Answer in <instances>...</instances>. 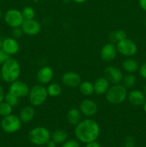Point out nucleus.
Wrapping results in <instances>:
<instances>
[{
	"instance_id": "f257e3e1",
	"label": "nucleus",
	"mask_w": 146,
	"mask_h": 147,
	"mask_svg": "<svg viewBox=\"0 0 146 147\" xmlns=\"http://www.w3.org/2000/svg\"><path fill=\"white\" fill-rule=\"evenodd\" d=\"M100 134V129L97 122L90 119L81 121L74 129L76 138L80 142L85 144L97 140Z\"/></svg>"
},
{
	"instance_id": "f03ea898",
	"label": "nucleus",
	"mask_w": 146,
	"mask_h": 147,
	"mask_svg": "<svg viewBox=\"0 0 146 147\" xmlns=\"http://www.w3.org/2000/svg\"><path fill=\"white\" fill-rule=\"evenodd\" d=\"M1 72L2 80L7 83H11L19 78L21 67L17 60L10 57L1 65Z\"/></svg>"
},
{
	"instance_id": "7ed1b4c3",
	"label": "nucleus",
	"mask_w": 146,
	"mask_h": 147,
	"mask_svg": "<svg viewBox=\"0 0 146 147\" xmlns=\"http://www.w3.org/2000/svg\"><path fill=\"white\" fill-rule=\"evenodd\" d=\"M127 96V88L123 84H115L109 88L105 98L107 101L110 104H120L125 101Z\"/></svg>"
},
{
	"instance_id": "20e7f679",
	"label": "nucleus",
	"mask_w": 146,
	"mask_h": 147,
	"mask_svg": "<svg viewBox=\"0 0 146 147\" xmlns=\"http://www.w3.org/2000/svg\"><path fill=\"white\" fill-rule=\"evenodd\" d=\"M29 142L37 146L46 145L49 140L51 139L50 132L44 126H37L29 131L28 135Z\"/></svg>"
},
{
	"instance_id": "39448f33",
	"label": "nucleus",
	"mask_w": 146,
	"mask_h": 147,
	"mask_svg": "<svg viewBox=\"0 0 146 147\" xmlns=\"http://www.w3.org/2000/svg\"><path fill=\"white\" fill-rule=\"evenodd\" d=\"M28 96L31 106H41L45 102L48 96L47 88L44 85H35L29 90Z\"/></svg>"
},
{
	"instance_id": "423d86ee",
	"label": "nucleus",
	"mask_w": 146,
	"mask_h": 147,
	"mask_svg": "<svg viewBox=\"0 0 146 147\" xmlns=\"http://www.w3.org/2000/svg\"><path fill=\"white\" fill-rule=\"evenodd\" d=\"M21 123L19 116L11 113L3 117L1 121V128L5 133L14 134L21 129Z\"/></svg>"
},
{
	"instance_id": "0eeeda50",
	"label": "nucleus",
	"mask_w": 146,
	"mask_h": 147,
	"mask_svg": "<svg viewBox=\"0 0 146 147\" xmlns=\"http://www.w3.org/2000/svg\"><path fill=\"white\" fill-rule=\"evenodd\" d=\"M4 20L6 24L11 28L21 27L24 21L21 11L17 9L7 10L4 15Z\"/></svg>"
},
{
	"instance_id": "6e6552de",
	"label": "nucleus",
	"mask_w": 146,
	"mask_h": 147,
	"mask_svg": "<svg viewBox=\"0 0 146 147\" xmlns=\"http://www.w3.org/2000/svg\"><path fill=\"white\" fill-rule=\"evenodd\" d=\"M116 48L120 54L126 57L135 55L137 51V47L135 43L127 37L117 42Z\"/></svg>"
},
{
	"instance_id": "1a4fd4ad",
	"label": "nucleus",
	"mask_w": 146,
	"mask_h": 147,
	"mask_svg": "<svg viewBox=\"0 0 146 147\" xmlns=\"http://www.w3.org/2000/svg\"><path fill=\"white\" fill-rule=\"evenodd\" d=\"M29 88L27 83L18 80L10 83L9 88V92L18 97L19 98L27 97L29 93Z\"/></svg>"
},
{
	"instance_id": "9d476101",
	"label": "nucleus",
	"mask_w": 146,
	"mask_h": 147,
	"mask_svg": "<svg viewBox=\"0 0 146 147\" xmlns=\"http://www.w3.org/2000/svg\"><path fill=\"white\" fill-rule=\"evenodd\" d=\"M24 34L29 36H34L38 34L41 31V24L34 19L24 20L21 26Z\"/></svg>"
},
{
	"instance_id": "9b49d317",
	"label": "nucleus",
	"mask_w": 146,
	"mask_h": 147,
	"mask_svg": "<svg viewBox=\"0 0 146 147\" xmlns=\"http://www.w3.org/2000/svg\"><path fill=\"white\" fill-rule=\"evenodd\" d=\"M104 78L112 84H119L123 78V72L114 66H108L104 70Z\"/></svg>"
},
{
	"instance_id": "f8f14e48",
	"label": "nucleus",
	"mask_w": 146,
	"mask_h": 147,
	"mask_svg": "<svg viewBox=\"0 0 146 147\" xmlns=\"http://www.w3.org/2000/svg\"><path fill=\"white\" fill-rule=\"evenodd\" d=\"M98 108L94 100L91 99H84L81 102L80 111L81 113L87 117H92L97 113Z\"/></svg>"
},
{
	"instance_id": "ddd939ff",
	"label": "nucleus",
	"mask_w": 146,
	"mask_h": 147,
	"mask_svg": "<svg viewBox=\"0 0 146 147\" xmlns=\"http://www.w3.org/2000/svg\"><path fill=\"white\" fill-rule=\"evenodd\" d=\"M54 77V71L50 66H43L37 71V80L42 85L48 84L52 80Z\"/></svg>"
},
{
	"instance_id": "4468645a",
	"label": "nucleus",
	"mask_w": 146,
	"mask_h": 147,
	"mask_svg": "<svg viewBox=\"0 0 146 147\" xmlns=\"http://www.w3.org/2000/svg\"><path fill=\"white\" fill-rule=\"evenodd\" d=\"M62 82L65 86L69 88L79 87L81 83V77L78 73L69 71L64 73L62 77Z\"/></svg>"
},
{
	"instance_id": "2eb2a0df",
	"label": "nucleus",
	"mask_w": 146,
	"mask_h": 147,
	"mask_svg": "<svg viewBox=\"0 0 146 147\" xmlns=\"http://www.w3.org/2000/svg\"><path fill=\"white\" fill-rule=\"evenodd\" d=\"M19 44L17 39H14V37H7L2 40L1 50L9 55L17 54L19 50Z\"/></svg>"
},
{
	"instance_id": "dca6fc26",
	"label": "nucleus",
	"mask_w": 146,
	"mask_h": 147,
	"mask_svg": "<svg viewBox=\"0 0 146 147\" xmlns=\"http://www.w3.org/2000/svg\"><path fill=\"white\" fill-rule=\"evenodd\" d=\"M117 50L116 46L113 43H107L104 45L100 51V57L104 62H110L117 56Z\"/></svg>"
},
{
	"instance_id": "f3484780",
	"label": "nucleus",
	"mask_w": 146,
	"mask_h": 147,
	"mask_svg": "<svg viewBox=\"0 0 146 147\" xmlns=\"http://www.w3.org/2000/svg\"><path fill=\"white\" fill-rule=\"evenodd\" d=\"M128 101L132 105L135 106H143V103L146 100V96L143 92L140 90H133L127 93V96Z\"/></svg>"
},
{
	"instance_id": "a211bd4d",
	"label": "nucleus",
	"mask_w": 146,
	"mask_h": 147,
	"mask_svg": "<svg viewBox=\"0 0 146 147\" xmlns=\"http://www.w3.org/2000/svg\"><path fill=\"white\" fill-rule=\"evenodd\" d=\"M94 93L98 96L105 94L110 88V82L105 78H99L93 83Z\"/></svg>"
},
{
	"instance_id": "6ab92c4d",
	"label": "nucleus",
	"mask_w": 146,
	"mask_h": 147,
	"mask_svg": "<svg viewBox=\"0 0 146 147\" xmlns=\"http://www.w3.org/2000/svg\"><path fill=\"white\" fill-rule=\"evenodd\" d=\"M35 116V110L32 106H27L21 109L19 113L20 120L23 123H29L34 119Z\"/></svg>"
},
{
	"instance_id": "aec40b11",
	"label": "nucleus",
	"mask_w": 146,
	"mask_h": 147,
	"mask_svg": "<svg viewBox=\"0 0 146 147\" xmlns=\"http://www.w3.org/2000/svg\"><path fill=\"white\" fill-rule=\"evenodd\" d=\"M82 119V115L81 112L79 109H76V108H72V109H70L67 113V122L70 123V125L72 126H77Z\"/></svg>"
},
{
	"instance_id": "412c9836",
	"label": "nucleus",
	"mask_w": 146,
	"mask_h": 147,
	"mask_svg": "<svg viewBox=\"0 0 146 147\" xmlns=\"http://www.w3.org/2000/svg\"><path fill=\"white\" fill-rule=\"evenodd\" d=\"M123 68L128 73H135L139 69L138 63L135 59L127 58L123 62Z\"/></svg>"
},
{
	"instance_id": "4be33fe9",
	"label": "nucleus",
	"mask_w": 146,
	"mask_h": 147,
	"mask_svg": "<svg viewBox=\"0 0 146 147\" xmlns=\"http://www.w3.org/2000/svg\"><path fill=\"white\" fill-rule=\"evenodd\" d=\"M80 91L83 96H90L94 93V86L90 81L81 82L79 86Z\"/></svg>"
},
{
	"instance_id": "5701e85b",
	"label": "nucleus",
	"mask_w": 146,
	"mask_h": 147,
	"mask_svg": "<svg viewBox=\"0 0 146 147\" xmlns=\"http://www.w3.org/2000/svg\"><path fill=\"white\" fill-rule=\"evenodd\" d=\"M68 137V134L64 130H57L51 135V139H52L56 144H63L66 142Z\"/></svg>"
},
{
	"instance_id": "b1692460",
	"label": "nucleus",
	"mask_w": 146,
	"mask_h": 147,
	"mask_svg": "<svg viewBox=\"0 0 146 147\" xmlns=\"http://www.w3.org/2000/svg\"><path fill=\"white\" fill-rule=\"evenodd\" d=\"M47 90L48 96L51 97H57L62 93V87L59 83H52L47 86Z\"/></svg>"
},
{
	"instance_id": "393cba45",
	"label": "nucleus",
	"mask_w": 146,
	"mask_h": 147,
	"mask_svg": "<svg viewBox=\"0 0 146 147\" xmlns=\"http://www.w3.org/2000/svg\"><path fill=\"white\" fill-rule=\"evenodd\" d=\"M127 37V33L125 30H119L113 32L110 34V39L112 43L118 42L120 40H123Z\"/></svg>"
},
{
	"instance_id": "a878e982",
	"label": "nucleus",
	"mask_w": 146,
	"mask_h": 147,
	"mask_svg": "<svg viewBox=\"0 0 146 147\" xmlns=\"http://www.w3.org/2000/svg\"><path fill=\"white\" fill-rule=\"evenodd\" d=\"M123 85L126 88H130L135 86L136 83V78L132 73L126 75L125 76H123V80H122Z\"/></svg>"
},
{
	"instance_id": "bb28decb",
	"label": "nucleus",
	"mask_w": 146,
	"mask_h": 147,
	"mask_svg": "<svg viewBox=\"0 0 146 147\" xmlns=\"http://www.w3.org/2000/svg\"><path fill=\"white\" fill-rule=\"evenodd\" d=\"M13 111V107L10 106L9 104L4 101H2L1 103H0V116H7L11 114Z\"/></svg>"
},
{
	"instance_id": "cd10ccee",
	"label": "nucleus",
	"mask_w": 146,
	"mask_h": 147,
	"mask_svg": "<svg viewBox=\"0 0 146 147\" xmlns=\"http://www.w3.org/2000/svg\"><path fill=\"white\" fill-rule=\"evenodd\" d=\"M19 98L18 97H17L9 92L6 93L5 96H4V101L7 102L8 104H9L12 107L17 106L19 104Z\"/></svg>"
},
{
	"instance_id": "c85d7f7f",
	"label": "nucleus",
	"mask_w": 146,
	"mask_h": 147,
	"mask_svg": "<svg viewBox=\"0 0 146 147\" xmlns=\"http://www.w3.org/2000/svg\"><path fill=\"white\" fill-rule=\"evenodd\" d=\"M24 20H31L34 18L35 11L31 7H25L21 11Z\"/></svg>"
},
{
	"instance_id": "c756f323",
	"label": "nucleus",
	"mask_w": 146,
	"mask_h": 147,
	"mask_svg": "<svg viewBox=\"0 0 146 147\" xmlns=\"http://www.w3.org/2000/svg\"><path fill=\"white\" fill-rule=\"evenodd\" d=\"M62 147H80V144L75 139H70L64 142Z\"/></svg>"
},
{
	"instance_id": "7c9ffc66",
	"label": "nucleus",
	"mask_w": 146,
	"mask_h": 147,
	"mask_svg": "<svg viewBox=\"0 0 146 147\" xmlns=\"http://www.w3.org/2000/svg\"><path fill=\"white\" fill-rule=\"evenodd\" d=\"M11 34H12L13 37H14V39H19L23 35L24 32H23L21 27H14V28H13L12 32H11Z\"/></svg>"
},
{
	"instance_id": "2f4dec72",
	"label": "nucleus",
	"mask_w": 146,
	"mask_h": 147,
	"mask_svg": "<svg viewBox=\"0 0 146 147\" xmlns=\"http://www.w3.org/2000/svg\"><path fill=\"white\" fill-rule=\"evenodd\" d=\"M125 147H135V141L132 136H127L125 139Z\"/></svg>"
},
{
	"instance_id": "473e14b6",
	"label": "nucleus",
	"mask_w": 146,
	"mask_h": 147,
	"mask_svg": "<svg viewBox=\"0 0 146 147\" xmlns=\"http://www.w3.org/2000/svg\"><path fill=\"white\" fill-rule=\"evenodd\" d=\"M9 58H10V55L6 53L3 50L0 49V65H2Z\"/></svg>"
},
{
	"instance_id": "72a5a7b5",
	"label": "nucleus",
	"mask_w": 146,
	"mask_h": 147,
	"mask_svg": "<svg viewBox=\"0 0 146 147\" xmlns=\"http://www.w3.org/2000/svg\"><path fill=\"white\" fill-rule=\"evenodd\" d=\"M139 73L143 79L146 80V62L139 67Z\"/></svg>"
},
{
	"instance_id": "f704fd0d",
	"label": "nucleus",
	"mask_w": 146,
	"mask_h": 147,
	"mask_svg": "<svg viewBox=\"0 0 146 147\" xmlns=\"http://www.w3.org/2000/svg\"><path fill=\"white\" fill-rule=\"evenodd\" d=\"M4 96H5V93H4V88L0 85V103L4 100Z\"/></svg>"
},
{
	"instance_id": "c9c22d12",
	"label": "nucleus",
	"mask_w": 146,
	"mask_h": 147,
	"mask_svg": "<svg viewBox=\"0 0 146 147\" xmlns=\"http://www.w3.org/2000/svg\"><path fill=\"white\" fill-rule=\"evenodd\" d=\"M86 147H101V146L96 141H94V142L87 143V145H86Z\"/></svg>"
},
{
	"instance_id": "e433bc0d",
	"label": "nucleus",
	"mask_w": 146,
	"mask_h": 147,
	"mask_svg": "<svg viewBox=\"0 0 146 147\" xmlns=\"http://www.w3.org/2000/svg\"><path fill=\"white\" fill-rule=\"evenodd\" d=\"M138 3L140 8L146 11V0H138Z\"/></svg>"
},
{
	"instance_id": "4c0bfd02",
	"label": "nucleus",
	"mask_w": 146,
	"mask_h": 147,
	"mask_svg": "<svg viewBox=\"0 0 146 147\" xmlns=\"http://www.w3.org/2000/svg\"><path fill=\"white\" fill-rule=\"evenodd\" d=\"M56 145H57V144H56L52 139L49 140L48 142L46 144V146H47V147H56Z\"/></svg>"
},
{
	"instance_id": "58836bf2",
	"label": "nucleus",
	"mask_w": 146,
	"mask_h": 147,
	"mask_svg": "<svg viewBox=\"0 0 146 147\" xmlns=\"http://www.w3.org/2000/svg\"><path fill=\"white\" fill-rule=\"evenodd\" d=\"M72 1H73L75 3H77V4H82V3H84L85 1H87V0H72Z\"/></svg>"
},
{
	"instance_id": "ea45409f",
	"label": "nucleus",
	"mask_w": 146,
	"mask_h": 147,
	"mask_svg": "<svg viewBox=\"0 0 146 147\" xmlns=\"http://www.w3.org/2000/svg\"><path fill=\"white\" fill-rule=\"evenodd\" d=\"M143 110H144V111H145V113H146V100L145 101V103H143Z\"/></svg>"
},
{
	"instance_id": "a19ab883",
	"label": "nucleus",
	"mask_w": 146,
	"mask_h": 147,
	"mask_svg": "<svg viewBox=\"0 0 146 147\" xmlns=\"http://www.w3.org/2000/svg\"><path fill=\"white\" fill-rule=\"evenodd\" d=\"M143 93H145V96H146V84L144 87V91H143Z\"/></svg>"
},
{
	"instance_id": "79ce46f5",
	"label": "nucleus",
	"mask_w": 146,
	"mask_h": 147,
	"mask_svg": "<svg viewBox=\"0 0 146 147\" xmlns=\"http://www.w3.org/2000/svg\"><path fill=\"white\" fill-rule=\"evenodd\" d=\"M1 17H2V12H1V10L0 9V20L1 19Z\"/></svg>"
},
{
	"instance_id": "37998d69",
	"label": "nucleus",
	"mask_w": 146,
	"mask_h": 147,
	"mask_svg": "<svg viewBox=\"0 0 146 147\" xmlns=\"http://www.w3.org/2000/svg\"><path fill=\"white\" fill-rule=\"evenodd\" d=\"M70 1H71V0H63V1H64V2H65V3L70 2Z\"/></svg>"
},
{
	"instance_id": "c03bdc74",
	"label": "nucleus",
	"mask_w": 146,
	"mask_h": 147,
	"mask_svg": "<svg viewBox=\"0 0 146 147\" xmlns=\"http://www.w3.org/2000/svg\"><path fill=\"white\" fill-rule=\"evenodd\" d=\"M1 44H2V40L0 38V49H1Z\"/></svg>"
},
{
	"instance_id": "a18cd8bd",
	"label": "nucleus",
	"mask_w": 146,
	"mask_h": 147,
	"mask_svg": "<svg viewBox=\"0 0 146 147\" xmlns=\"http://www.w3.org/2000/svg\"><path fill=\"white\" fill-rule=\"evenodd\" d=\"M2 80V78H1V69H0V80Z\"/></svg>"
},
{
	"instance_id": "49530a36",
	"label": "nucleus",
	"mask_w": 146,
	"mask_h": 147,
	"mask_svg": "<svg viewBox=\"0 0 146 147\" xmlns=\"http://www.w3.org/2000/svg\"><path fill=\"white\" fill-rule=\"evenodd\" d=\"M32 1H35V2H37V1H38V0H32Z\"/></svg>"
},
{
	"instance_id": "de8ad7c7",
	"label": "nucleus",
	"mask_w": 146,
	"mask_h": 147,
	"mask_svg": "<svg viewBox=\"0 0 146 147\" xmlns=\"http://www.w3.org/2000/svg\"><path fill=\"white\" fill-rule=\"evenodd\" d=\"M145 27H146V20H145Z\"/></svg>"
},
{
	"instance_id": "09e8293b",
	"label": "nucleus",
	"mask_w": 146,
	"mask_h": 147,
	"mask_svg": "<svg viewBox=\"0 0 146 147\" xmlns=\"http://www.w3.org/2000/svg\"><path fill=\"white\" fill-rule=\"evenodd\" d=\"M0 1H1V0H0Z\"/></svg>"
}]
</instances>
